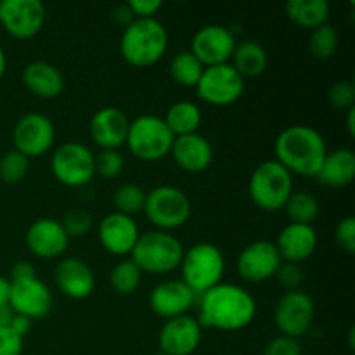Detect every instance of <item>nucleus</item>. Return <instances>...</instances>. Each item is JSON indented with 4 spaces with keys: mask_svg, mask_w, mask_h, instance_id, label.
Here are the masks:
<instances>
[{
    "mask_svg": "<svg viewBox=\"0 0 355 355\" xmlns=\"http://www.w3.org/2000/svg\"><path fill=\"white\" fill-rule=\"evenodd\" d=\"M201 328L239 331L248 328L257 315V302L243 286L220 283L200 295Z\"/></svg>",
    "mask_w": 355,
    "mask_h": 355,
    "instance_id": "1",
    "label": "nucleus"
},
{
    "mask_svg": "<svg viewBox=\"0 0 355 355\" xmlns=\"http://www.w3.org/2000/svg\"><path fill=\"white\" fill-rule=\"evenodd\" d=\"M274 151L276 162L291 175L315 177L328 155V146L315 128L309 125H290L277 135Z\"/></svg>",
    "mask_w": 355,
    "mask_h": 355,
    "instance_id": "2",
    "label": "nucleus"
},
{
    "mask_svg": "<svg viewBox=\"0 0 355 355\" xmlns=\"http://www.w3.org/2000/svg\"><path fill=\"white\" fill-rule=\"evenodd\" d=\"M168 49V33L156 17L134 19L120 38V52L125 61L135 68L156 64Z\"/></svg>",
    "mask_w": 355,
    "mask_h": 355,
    "instance_id": "3",
    "label": "nucleus"
},
{
    "mask_svg": "<svg viewBox=\"0 0 355 355\" xmlns=\"http://www.w3.org/2000/svg\"><path fill=\"white\" fill-rule=\"evenodd\" d=\"M130 255L142 272L168 274L180 267L184 246L172 232L156 229L139 236Z\"/></svg>",
    "mask_w": 355,
    "mask_h": 355,
    "instance_id": "4",
    "label": "nucleus"
},
{
    "mask_svg": "<svg viewBox=\"0 0 355 355\" xmlns=\"http://www.w3.org/2000/svg\"><path fill=\"white\" fill-rule=\"evenodd\" d=\"M248 193L257 208L263 211H279L293 193V175L279 162L267 159L253 170Z\"/></svg>",
    "mask_w": 355,
    "mask_h": 355,
    "instance_id": "5",
    "label": "nucleus"
},
{
    "mask_svg": "<svg viewBox=\"0 0 355 355\" xmlns=\"http://www.w3.org/2000/svg\"><path fill=\"white\" fill-rule=\"evenodd\" d=\"M182 281L200 297L222 283L225 259L220 248L211 243H198L184 252L180 262Z\"/></svg>",
    "mask_w": 355,
    "mask_h": 355,
    "instance_id": "6",
    "label": "nucleus"
},
{
    "mask_svg": "<svg viewBox=\"0 0 355 355\" xmlns=\"http://www.w3.org/2000/svg\"><path fill=\"white\" fill-rule=\"evenodd\" d=\"M175 141L165 120L156 114H142L130 121L125 146L142 162H158L172 151Z\"/></svg>",
    "mask_w": 355,
    "mask_h": 355,
    "instance_id": "7",
    "label": "nucleus"
},
{
    "mask_svg": "<svg viewBox=\"0 0 355 355\" xmlns=\"http://www.w3.org/2000/svg\"><path fill=\"white\" fill-rule=\"evenodd\" d=\"M191 210V200L182 189L158 186L148 193L142 211L158 231L170 232L187 224Z\"/></svg>",
    "mask_w": 355,
    "mask_h": 355,
    "instance_id": "8",
    "label": "nucleus"
},
{
    "mask_svg": "<svg viewBox=\"0 0 355 355\" xmlns=\"http://www.w3.org/2000/svg\"><path fill=\"white\" fill-rule=\"evenodd\" d=\"M54 179L66 187H83L96 175L94 153L82 142H64L51 159Z\"/></svg>",
    "mask_w": 355,
    "mask_h": 355,
    "instance_id": "9",
    "label": "nucleus"
},
{
    "mask_svg": "<svg viewBox=\"0 0 355 355\" xmlns=\"http://www.w3.org/2000/svg\"><path fill=\"white\" fill-rule=\"evenodd\" d=\"M198 97L211 106H231L245 94V78L232 68L231 62L205 68L194 87Z\"/></svg>",
    "mask_w": 355,
    "mask_h": 355,
    "instance_id": "10",
    "label": "nucleus"
},
{
    "mask_svg": "<svg viewBox=\"0 0 355 355\" xmlns=\"http://www.w3.org/2000/svg\"><path fill=\"white\" fill-rule=\"evenodd\" d=\"M315 318V305L305 291H286L279 298L274 311V322L281 335L300 338L311 331Z\"/></svg>",
    "mask_w": 355,
    "mask_h": 355,
    "instance_id": "11",
    "label": "nucleus"
},
{
    "mask_svg": "<svg viewBox=\"0 0 355 355\" xmlns=\"http://www.w3.org/2000/svg\"><path fill=\"white\" fill-rule=\"evenodd\" d=\"M14 149L26 158L47 155L55 142V127L42 113H26L17 120L12 130Z\"/></svg>",
    "mask_w": 355,
    "mask_h": 355,
    "instance_id": "12",
    "label": "nucleus"
},
{
    "mask_svg": "<svg viewBox=\"0 0 355 355\" xmlns=\"http://www.w3.org/2000/svg\"><path fill=\"white\" fill-rule=\"evenodd\" d=\"M45 23V6L40 0H0V24L14 38L30 40Z\"/></svg>",
    "mask_w": 355,
    "mask_h": 355,
    "instance_id": "13",
    "label": "nucleus"
},
{
    "mask_svg": "<svg viewBox=\"0 0 355 355\" xmlns=\"http://www.w3.org/2000/svg\"><path fill=\"white\" fill-rule=\"evenodd\" d=\"M283 263L276 245L267 239L252 243L241 250L236 262L238 274L248 283H266L276 276L277 269Z\"/></svg>",
    "mask_w": 355,
    "mask_h": 355,
    "instance_id": "14",
    "label": "nucleus"
},
{
    "mask_svg": "<svg viewBox=\"0 0 355 355\" xmlns=\"http://www.w3.org/2000/svg\"><path fill=\"white\" fill-rule=\"evenodd\" d=\"M236 37L227 26L207 24L194 33L191 42V52L200 59L205 68L225 64L231 61L236 47Z\"/></svg>",
    "mask_w": 355,
    "mask_h": 355,
    "instance_id": "15",
    "label": "nucleus"
},
{
    "mask_svg": "<svg viewBox=\"0 0 355 355\" xmlns=\"http://www.w3.org/2000/svg\"><path fill=\"white\" fill-rule=\"evenodd\" d=\"M203 338V328L189 314L168 319L159 331V352L166 355H193Z\"/></svg>",
    "mask_w": 355,
    "mask_h": 355,
    "instance_id": "16",
    "label": "nucleus"
},
{
    "mask_svg": "<svg viewBox=\"0 0 355 355\" xmlns=\"http://www.w3.org/2000/svg\"><path fill=\"white\" fill-rule=\"evenodd\" d=\"M198 302V295L182 279H166L153 288L149 305L153 312L163 319L186 315Z\"/></svg>",
    "mask_w": 355,
    "mask_h": 355,
    "instance_id": "17",
    "label": "nucleus"
},
{
    "mask_svg": "<svg viewBox=\"0 0 355 355\" xmlns=\"http://www.w3.org/2000/svg\"><path fill=\"white\" fill-rule=\"evenodd\" d=\"M9 307L14 314L28 319H42L52 307V293L38 277L10 283Z\"/></svg>",
    "mask_w": 355,
    "mask_h": 355,
    "instance_id": "18",
    "label": "nucleus"
},
{
    "mask_svg": "<svg viewBox=\"0 0 355 355\" xmlns=\"http://www.w3.org/2000/svg\"><path fill=\"white\" fill-rule=\"evenodd\" d=\"M139 236L141 232L134 218L118 211L106 215L97 225V238L101 246L111 255H130Z\"/></svg>",
    "mask_w": 355,
    "mask_h": 355,
    "instance_id": "19",
    "label": "nucleus"
},
{
    "mask_svg": "<svg viewBox=\"0 0 355 355\" xmlns=\"http://www.w3.org/2000/svg\"><path fill=\"white\" fill-rule=\"evenodd\" d=\"M128 127H130V120L120 107L106 106L94 113L89 132L92 141L101 149L120 151L121 146L127 142Z\"/></svg>",
    "mask_w": 355,
    "mask_h": 355,
    "instance_id": "20",
    "label": "nucleus"
},
{
    "mask_svg": "<svg viewBox=\"0 0 355 355\" xmlns=\"http://www.w3.org/2000/svg\"><path fill=\"white\" fill-rule=\"evenodd\" d=\"M69 238L55 218H38L28 227L26 246L38 259H58L66 252Z\"/></svg>",
    "mask_w": 355,
    "mask_h": 355,
    "instance_id": "21",
    "label": "nucleus"
},
{
    "mask_svg": "<svg viewBox=\"0 0 355 355\" xmlns=\"http://www.w3.org/2000/svg\"><path fill=\"white\" fill-rule=\"evenodd\" d=\"M54 279L59 291L71 300H85L94 293L96 276L87 262L76 257L62 259L55 266Z\"/></svg>",
    "mask_w": 355,
    "mask_h": 355,
    "instance_id": "22",
    "label": "nucleus"
},
{
    "mask_svg": "<svg viewBox=\"0 0 355 355\" xmlns=\"http://www.w3.org/2000/svg\"><path fill=\"white\" fill-rule=\"evenodd\" d=\"M318 231L314 225L304 224H288L277 236V241L274 243L279 252L283 262L300 263L304 260L311 259L318 248Z\"/></svg>",
    "mask_w": 355,
    "mask_h": 355,
    "instance_id": "23",
    "label": "nucleus"
},
{
    "mask_svg": "<svg viewBox=\"0 0 355 355\" xmlns=\"http://www.w3.org/2000/svg\"><path fill=\"white\" fill-rule=\"evenodd\" d=\"M170 155L180 170L189 173L205 172L214 162V148L210 141L198 132L175 137Z\"/></svg>",
    "mask_w": 355,
    "mask_h": 355,
    "instance_id": "24",
    "label": "nucleus"
},
{
    "mask_svg": "<svg viewBox=\"0 0 355 355\" xmlns=\"http://www.w3.org/2000/svg\"><path fill=\"white\" fill-rule=\"evenodd\" d=\"M24 87L40 99H54L64 90V75L61 69L45 61H31L23 69Z\"/></svg>",
    "mask_w": 355,
    "mask_h": 355,
    "instance_id": "25",
    "label": "nucleus"
},
{
    "mask_svg": "<svg viewBox=\"0 0 355 355\" xmlns=\"http://www.w3.org/2000/svg\"><path fill=\"white\" fill-rule=\"evenodd\" d=\"M315 179L328 187H347L355 179V153L349 148L328 151Z\"/></svg>",
    "mask_w": 355,
    "mask_h": 355,
    "instance_id": "26",
    "label": "nucleus"
},
{
    "mask_svg": "<svg viewBox=\"0 0 355 355\" xmlns=\"http://www.w3.org/2000/svg\"><path fill=\"white\" fill-rule=\"evenodd\" d=\"M231 64L243 78H255L263 75L269 66V55L266 47L257 40H243L236 44Z\"/></svg>",
    "mask_w": 355,
    "mask_h": 355,
    "instance_id": "27",
    "label": "nucleus"
},
{
    "mask_svg": "<svg viewBox=\"0 0 355 355\" xmlns=\"http://www.w3.org/2000/svg\"><path fill=\"white\" fill-rule=\"evenodd\" d=\"M288 19L304 30H315L329 23L331 7L326 0H290L284 6Z\"/></svg>",
    "mask_w": 355,
    "mask_h": 355,
    "instance_id": "28",
    "label": "nucleus"
},
{
    "mask_svg": "<svg viewBox=\"0 0 355 355\" xmlns=\"http://www.w3.org/2000/svg\"><path fill=\"white\" fill-rule=\"evenodd\" d=\"M163 120H165L166 127L170 128L173 137H180V135L196 134L201 121H203V113H201L200 106L193 101H179L168 107Z\"/></svg>",
    "mask_w": 355,
    "mask_h": 355,
    "instance_id": "29",
    "label": "nucleus"
},
{
    "mask_svg": "<svg viewBox=\"0 0 355 355\" xmlns=\"http://www.w3.org/2000/svg\"><path fill=\"white\" fill-rule=\"evenodd\" d=\"M203 71L205 66L191 51H180L170 61V75L182 87H196Z\"/></svg>",
    "mask_w": 355,
    "mask_h": 355,
    "instance_id": "30",
    "label": "nucleus"
},
{
    "mask_svg": "<svg viewBox=\"0 0 355 355\" xmlns=\"http://www.w3.org/2000/svg\"><path fill=\"white\" fill-rule=\"evenodd\" d=\"M283 210L286 211L291 224L312 225V222L319 217L321 207H319V201L314 194L300 191V193H291L290 200L286 201Z\"/></svg>",
    "mask_w": 355,
    "mask_h": 355,
    "instance_id": "31",
    "label": "nucleus"
},
{
    "mask_svg": "<svg viewBox=\"0 0 355 355\" xmlns=\"http://www.w3.org/2000/svg\"><path fill=\"white\" fill-rule=\"evenodd\" d=\"M340 45L338 30L331 23H326L322 26L312 30L311 40H309V51L319 61L331 59L336 54Z\"/></svg>",
    "mask_w": 355,
    "mask_h": 355,
    "instance_id": "32",
    "label": "nucleus"
},
{
    "mask_svg": "<svg viewBox=\"0 0 355 355\" xmlns=\"http://www.w3.org/2000/svg\"><path fill=\"white\" fill-rule=\"evenodd\" d=\"M141 281L142 270L130 259L121 260L111 269L110 283L118 295H130L137 291V288L141 286Z\"/></svg>",
    "mask_w": 355,
    "mask_h": 355,
    "instance_id": "33",
    "label": "nucleus"
},
{
    "mask_svg": "<svg viewBox=\"0 0 355 355\" xmlns=\"http://www.w3.org/2000/svg\"><path fill=\"white\" fill-rule=\"evenodd\" d=\"M146 193L141 186L137 184H121L113 194V205L116 208L118 214H123L132 217L135 214H141L144 210V205H146Z\"/></svg>",
    "mask_w": 355,
    "mask_h": 355,
    "instance_id": "34",
    "label": "nucleus"
},
{
    "mask_svg": "<svg viewBox=\"0 0 355 355\" xmlns=\"http://www.w3.org/2000/svg\"><path fill=\"white\" fill-rule=\"evenodd\" d=\"M30 170V158L21 155L16 149H10L0 158V179L6 184H19Z\"/></svg>",
    "mask_w": 355,
    "mask_h": 355,
    "instance_id": "35",
    "label": "nucleus"
},
{
    "mask_svg": "<svg viewBox=\"0 0 355 355\" xmlns=\"http://www.w3.org/2000/svg\"><path fill=\"white\" fill-rule=\"evenodd\" d=\"M61 225L64 227L68 238H83L92 229V215L83 208H69L64 215H62Z\"/></svg>",
    "mask_w": 355,
    "mask_h": 355,
    "instance_id": "36",
    "label": "nucleus"
},
{
    "mask_svg": "<svg viewBox=\"0 0 355 355\" xmlns=\"http://www.w3.org/2000/svg\"><path fill=\"white\" fill-rule=\"evenodd\" d=\"M94 165L96 173H99L104 179H116L123 172V156L116 149H101L97 155H94Z\"/></svg>",
    "mask_w": 355,
    "mask_h": 355,
    "instance_id": "37",
    "label": "nucleus"
},
{
    "mask_svg": "<svg viewBox=\"0 0 355 355\" xmlns=\"http://www.w3.org/2000/svg\"><path fill=\"white\" fill-rule=\"evenodd\" d=\"M328 99L335 110L349 111L355 107V87L349 80H340L329 89Z\"/></svg>",
    "mask_w": 355,
    "mask_h": 355,
    "instance_id": "38",
    "label": "nucleus"
},
{
    "mask_svg": "<svg viewBox=\"0 0 355 355\" xmlns=\"http://www.w3.org/2000/svg\"><path fill=\"white\" fill-rule=\"evenodd\" d=\"M335 239L340 248L349 255H354L355 252V217L342 218L335 229Z\"/></svg>",
    "mask_w": 355,
    "mask_h": 355,
    "instance_id": "39",
    "label": "nucleus"
},
{
    "mask_svg": "<svg viewBox=\"0 0 355 355\" xmlns=\"http://www.w3.org/2000/svg\"><path fill=\"white\" fill-rule=\"evenodd\" d=\"M274 277H276L277 283H279L284 290L295 291L300 288L302 281H304V272H302L300 266H297V263L283 262Z\"/></svg>",
    "mask_w": 355,
    "mask_h": 355,
    "instance_id": "40",
    "label": "nucleus"
},
{
    "mask_svg": "<svg viewBox=\"0 0 355 355\" xmlns=\"http://www.w3.org/2000/svg\"><path fill=\"white\" fill-rule=\"evenodd\" d=\"M263 355H302V345L297 338L279 335L267 343Z\"/></svg>",
    "mask_w": 355,
    "mask_h": 355,
    "instance_id": "41",
    "label": "nucleus"
},
{
    "mask_svg": "<svg viewBox=\"0 0 355 355\" xmlns=\"http://www.w3.org/2000/svg\"><path fill=\"white\" fill-rule=\"evenodd\" d=\"M24 338L12 329L0 328V355H23Z\"/></svg>",
    "mask_w": 355,
    "mask_h": 355,
    "instance_id": "42",
    "label": "nucleus"
},
{
    "mask_svg": "<svg viewBox=\"0 0 355 355\" xmlns=\"http://www.w3.org/2000/svg\"><path fill=\"white\" fill-rule=\"evenodd\" d=\"M127 3L135 19H151L163 7L162 0H128Z\"/></svg>",
    "mask_w": 355,
    "mask_h": 355,
    "instance_id": "43",
    "label": "nucleus"
},
{
    "mask_svg": "<svg viewBox=\"0 0 355 355\" xmlns=\"http://www.w3.org/2000/svg\"><path fill=\"white\" fill-rule=\"evenodd\" d=\"M37 277V270H35L33 263L26 262V260H19L10 269V283H17V281H26Z\"/></svg>",
    "mask_w": 355,
    "mask_h": 355,
    "instance_id": "44",
    "label": "nucleus"
},
{
    "mask_svg": "<svg viewBox=\"0 0 355 355\" xmlns=\"http://www.w3.org/2000/svg\"><path fill=\"white\" fill-rule=\"evenodd\" d=\"M113 19H114V23H116V24L127 28L128 24H130L132 21L135 19V17H134V14H132L128 3H121V6H116L113 9Z\"/></svg>",
    "mask_w": 355,
    "mask_h": 355,
    "instance_id": "45",
    "label": "nucleus"
},
{
    "mask_svg": "<svg viewBox=\"0 0 355 355\" xmlns=\"http://www.w3.org/2000/svg\"><path fill=\"white\" fill-rule=\"evenodd\" d=\"M9 328L12 329L14 333H17V335L23 336V338H24V336H26L28 333H30V329H31V319L24 318V315L14 314V318H12V321H10Z\"/></svg>",
    "mask_w": 355,
    "mask_h": 355,
    "instance_id": "46",
    "label": "nucleus"
},
{
    "mask_svg": "<svg viewBox=\"0 0 355 355\" xmlns=\"http://www.w3.org/2000/svg\"><path fill=\"white\" fill-rule=\"evenodd\" d=\"M9 297H10V281L7 279V277L0 276V307L9 305Z\"/></svg>",
    "mask_w": 355,
    "mask_h": 355,
    "instance_id": "47",
    "label": "nucleus"
},
{
    "mask_svg": "<svg viewBox=\"0 0 355 355\" xmlns=\"http://www.w3.org/2000/svg\"><path fill=\"white\" fill-rule=\"evenodd\" d=\"M12 318H14V312L9 305L0 307V328H7V326L10 324V321H12Z\"/></svg>",
    "mask_w": 355,
    "mask_h": 355,
    "instance_id": "48",
    "label": "nucleus"
},
{
    "mask_svg": "<svg viewBox=\"0 0 355 355\" xmlns=\"http://www.w3.org/2000/svg\"><path fill=\"white\" fill-rule=\"evenodd\" d=\"M347 128H349L350 135H355V107L349 110V116H347Z\"/></svg>",
    "mask_w": 355,
    "mask_h": 355,
    "instance_id": "49",
    "label": "nucleus"
},
{
    "mask_svg": "<svg viewBox=\"0 0 355 355\" xmlns=\"http://www.w3.org/2000/svg\"><path fill=\"white\" fill-rule=\"evenodd\" d=\"M6 69H7V55L6 52H3V49L0 47V80H2V76L6 75Z\"/></svg>",
    "mask_w": 355,
    "mask_h": 355,
    "instance_id": "50",
    "label": "nucleus"
},
{
    "mask_svg": "<svg viewBox=\"0 0 355 355\" xmlns=\"http://www.w3.org/2000/svg\"><path fill=\"white\" fill-rule=\"evenodd\" d=\"M156 355H166V354H163V352H158Z\"/></svg>",
    "mask_w": 355,
    "mask_h": 355,
    "instance_id": "51",
    "label": "nucleus"
}]
</instances>
